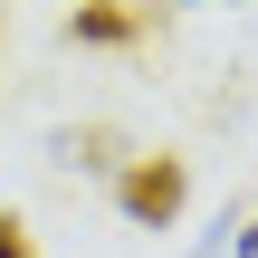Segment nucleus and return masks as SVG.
<instances>
[{"instance_id": "1", "label": "nucleus", "mask_w": 258, "mask_h": 258, "mask_svg": "<svg viewBox=\"0 0 258 258\" xmlns=\"http://www.w3.org/2000/svg\"><path fill=\"white\" fill-rule=\"evenodd\" d=\"M182 201H191L182 153H134V163L115 172V211H124L134 230H172V220H182Z\"/></svg>"}, {"instance_id": "2", "label": "nucleus", "mask_w": 258, "mask_h": 258, "mask_svg": "<svg viewBox=\"0 0 258 258\" xmlns=\"http://www.w3.org/2000/svg\"><path fill=\"white\" fill-rule=\"evenodd\" d=\"M144 29V10H124V0H77L67 10V38H86V48H124Z\"/></svg>"}, {"instance_id": "3", "label": "nucleus", "mask_w": 258, "mask_h": 258, "mask_svg": "<svg viewBox=\"0 0 258 258\" xmlns=\"http://www.w3.org/2000/svg\"><path fill=\"white\" fill-rule=\"evenodd\" d=\"M67 163H86V172H105V163H115V134H105V124H86V134L67 144Z\"/></svg>"}, {"instance_id": "4", "label": "nucleus", "mask_w": 258, "mask_h": 258, "mask_svg": "<svg viewBox=\"0 0 258 258\" xmlns=\"http://www.w3.org/2000/svg\"><path fill=\"white\" fill-rule=\"evenodd\" d=\"M0 258H38V239H29V220H19V211H0Z\"/></svg>"}, {"instance_id": "5", "label": "nucleus", "mask_w": 258, "mask_h": 258, "mask_svg": "<svg viewBox=\"0 0 258 258\" xmlns=\"http://www.w3.org/2000/svg\"><path fill=\"white\" fill-rule=\"evenodd\" d=\"M201 258H230V239H211V249H201Z\"/></svg>"}]
</instances>
